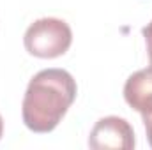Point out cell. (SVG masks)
Masks as SVG:
<instances>
[{
  "label": "cell",
  "instance_id": "6da1fadb",
  "mask_svg": "<svg viewBox=\"0 0 152 150\" xmlns=\"http://www.w3.org/2000/svg\"><path fill=\"white\" fill-rule=\"evenodd\" d=\"M78 94L75 78L66 69H42L27 87L21 104L23 124L32 133H51Z\"/></svg>",
  "mask_w": 152,
  "mask_h": 150
},
{
  "label": "cell",
  "instance_id": "7a4b0ae2",
  "mask_svg": "<svg viewBox=\"0 0 152 150\" xmlns=\"http://www.w3.org/2000/svg\"><path fill=\"white\" fill-rule=\"evenodd\" d=\"M73 42L71 27L58 18H41L34 21L25 36V50L37 58H57L62 57Z\"/></svg>",
  "mask_w": 152,
  "mask_h": 150
},
{
  "label": "cell",
  "instance_id": "3957f363",
  "mask_svg": "<svg viewBox=\"0 0 152 150\" xmlns=\"http://www.w3.org/2000/svg\"><path fill=\"white\" fill-rule=\"evenodd\" d=\"M88 147L92 150H133L134 131L126 118L113 115L99 118L90 131Z\"/></svg>",
  "mask_w": 152,
  "mask_h": 150
},
{
  "label": "cell",
  "instance_id": "277c9868",
  "mask_svg": "<svg viewBox=\"0 0 152 150\" xmlns=\"http://www.w3.org/2000/svg\"><path fill=\"white\" fill-rule=\"evenodd\" d=\"M124 99L133 110L142 113V117L152 115V67L140 69L127 78Z\"/></svg>",
  "mask_w": 152,
  "mask_h": 150
},
{
  "label": "cell",
  "instance_id": "5b68a950",
  "mask_svg": "<svg viewBox=\"0 0 152 150\" xmlns=\"http://www.w3.org/2000/svg\"><path fill=\"white\" fill-rule=\"evenodd\" d=\"M142 34H143V37H145V44H147V55H149V62H151V66H152V21L147 25V27H143Z\"/></svg>",
  "mask_w": 152,
  "mask_h": 150
},
{
  "label": "cell",
  "instance_id": "8992f818",
  "mask_svg": "<svg viewBox=\"0 0 152 150\" xmlns=\"http://www.w3.org/2000/svg\"><path fill=\"white\" fill-rule=\"evenodd\" d=\"M143 124H145V133H147V141L152 149V115L143 117Z\"/></svg>",
  "mask_w": 152,
  "mask_h": 150
},
{
  "label": "cell",
  "instance_id": "52a82bcc",
  "mask_svg": "<svg viewBox=\"0 0 152 150\" xmlns=\"http://www.w3.org/2000/svg\"><path fill=\"white\" fill-rule=\"evenodd\" d=\"M4 134V120H2V115H0V138Z\"/></svg>",
  "mask_w": 152,
  "mask_h": 150
}]
</instances>
